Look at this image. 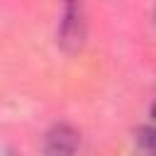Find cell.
<instances>
[{
  "label": "cell",
  "instance_id": "6da1fadb",
  "mask_svg": "<svg viewBox=\"0 0 156 156\" xmlns=\"http://www.w3.org/2000/svg\"><path fill=\"white\" fill-rule=\"evenodd\" d=\"M78 146V132L68 124H56L44 141V156H73Z\"/></svg>",
  "mask_w": 156,
  "mask_h": 156
},
{
  "label": "cell",
  "instance_id": "7a4b0ae2",
  "mask_svg": "<svg viewBox=\"0 0 156 156\" xmlns=\"http://www.w3.org/2000/svg\"><path fill=\"white\" fill-rule=\"evenodd\" d=\"M136 141L149 149V151H156V127H141L136 132Z\"/></svg>",
  "mask_w": 156,
  "mask_h": 156
},
{
  "label": "cell",
  "instance_id": "3957f363",
  "mask_svg": "<svg viewBox=\"0 0 156 156\" xmlns=\"http://www.w3.org/2000/svg\"><path fill=\"white\" fill-rule=\"evenodd\" d=\"M151 117L156 119V102H154V107H151Z\"/></svg>",
  "mask_w": 156,
  "mask_h": 156
}]
</instances>
